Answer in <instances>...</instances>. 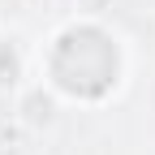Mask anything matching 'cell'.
<instances>
[{"label": "cell", "mask_w": 155, "mask_h": 155, "mask_svg": "<svg viewBox=\"0 0 155 155\" xmlns=\"http://www.w3.org/2000/svg\"><path fill=\"white\" fill-rule=\"evenodd\" d=\"M30 78V61H26V52L17 48V39L9 35H0V95H13L17 86H22Z\"/></svg>", "instance_id": "cell-3"}, {"label": "cell", "mask_w": 155, "mask_h": 155, "mask_svg": "<svg viewBox=\"0 0 155 155\" xmlns=\"http://www.w3.org/2000/svg\"><path fill=\"white\" fill-rule=\"evenodd\" d=\"M30 65L35 78H43L61 95L65 108L99 112L125 95L134 73V52L129 39L112 22L95 13H73L43 35Z\"/></svg>", "instance_id": "cell-1"}, {"label": "cell", "mask_w": 155, "mask_h": 155, "mask_svg": "<svg viewBox=\"0 0 155 155\" xmlns=\"http://www.w3.org/2000/svg\"><path fill=\"white\" fill-rule=\"evenodd\" d=\"M61 112H65L61 95H56L43 78H35V73L13 91V121L26 134H52L61 125Z\"/></svg>", "instance_id": "cell-2"}]
</instances>
